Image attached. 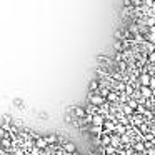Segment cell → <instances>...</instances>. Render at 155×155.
<instances>
[{
	"mask_svg": "<svg viewBox=\"0 0 155 155\" xmlns=\"http://www.w3.org/2000/svg\"><path fill=\"white\" fill-rule=\"evenodd\" d=\"M152 97H153V98H155V90H152Z\"/></svg>",
	"mask_w": 155,
	"mask_h": 155,
	"instance_id": "4316f807",
	"label": "cell"
},
{
	"mask_svg": "<svg viewBox=\"0 0 155 155\" xmlns=\"http://www.w3.org/2000/svg\"><path fill=\"white\" fill-rule=\"evenodd\" d=\"M124 90L127 92L128 95H132V94H134V90H135V88H134V85H125V88H124Z\"/></svg>",
	"mask_w": 155,
	"mask_h": 155,
	"instance_id": "603a6c76",
	"label": "cell"
},
{
	"mask_svg": "<svg viewBox=\"0 0 155 155\" xmlns=\"http://www.w3.org/2000/svg\"><path fill=\"white\" fill-rule=\"evenodd\" d=\"M122 112H124V114L127 115V117H130V115L134 114L135 110H134V108H132V107H130V105H128V104H124V105H122Z\"/></svg>",
	"mask_w": 155,
	"mask_h": 155,
	"instance_id": "4fadbf2b",
	"label": "cell"
},
{
	"mask_svg": "<svg viewBox=\"0 0 155 155\" xmlns=\"http://www.w3.org/2000/svg\"><path fill=\"white\" fill-rule=\"evenodd\" d=\"M105 100H107L108 104H115V102H118V92L110 90V92L107 94V97H105Z\"/></svg>",
	"mask_w": 155,
	"mask_h": 155,
	"instance_id": "277c9868",
	"label": "cell"
},
{
	"mask_svg": "<svg viewBox=\"0 0 155 155\" xmlns=\"http://www.w3.org/2000/svg\"><path fill=\"white\" fill-rule=\"evenodd\" d=\"M0 147L5 148V150H8V148L12 147V138H10V137H4V138H0Z\"/></svg>",
	"mask_w": 155,
	"mask_h": 155,
	"instance_id": "ba28073f",
	"label": "cell"
},
{
	"mask_svg": "<svg viewBox=\"0 0 155 155\" xmlns=\"http://www.w3.org/2000/svg\"><path fill=\"white\" fill-rule=\"evenodd\" d=\"M15 155H25L24 150H20V148H15Z\"/></svg>",
	"mask_w": 155,
	"mask_h": 155,
	"instance_id": "484cf974",
	"label": "cell"
},
{
	"mask_svg": "<svg viewBox=\"0 0 155 155\" xmlns=\"http://www.w3.org/2000/svg\"><path fill=\"white\" fill-rule=\"evenodd\" d=\"M4 137H10V134H8V132L5 130L2 125H0V138H4Z\"/></svg>",
	"mask_w": 155,
	"mask_h": 155,
	"instance_id": "ffe728a7",
	"label": "cell"
},
{
	"mask_svg": "<svg viewBox=\"0 0 155 155\" xmlns=\"http://www.w3.org/2000/svg\"><path fill=\"white\" fill-rule=\"evenodd\" d=\"M45 142H47L48 145H54L55 142H57V135H55V134H48L47 137H45Z\"/></svg>",
	"mask_w": 155,
	"mask_h": 155,
	"instance_id": "9a60e30c",
	"label": "cell"
},
{
	"mask_svg": "<svg viewBox=\"0 0 155 155\" xmlns=\"http://www.w3.org/2000/svg\"><path fill=\"white\" fill-rule=\"evenodd\" d=\"M145 25H147V27H153V25H155V17L147 18V20H145Z\"/></svg>",
	"mask_w": 155,
	"mask_h": 155,
	"instance_id": "7402d4cb",
	"label": "cell"
},
{
	"mask_svg": "<svg viewBox=\"0 0 155 155\" xmlns=\"http://www.w3.org/2000/svg\"><path fill=\"white\" fill-rule=\"evenodd\" d=\"M98 87H100V82L98 80H90V84H88V92L98 90Z\"/></svg>",
	"mask_w": 155,
	"mask_h": 155,
	"instance_id": "5bb4252c",
	"label": "cell"
},
{
	"mask_svg": "<svg viewBox=\"0 0 155 155\" xmlns=\"http://www.w3.org/2000/svg\"><path fill=\"white\" fill-rule=\"evenodd\" d=\"M84 108H85V114H87V115H95V114H97V110H98V107H95L94 104H90V102H88V105H87V107H84Z\"/></svg>",
	"mask_w": 155,
	"mask_h": 155,
	"instance_id": "30bf717a",
	"label": "cell"
},
{
	"mask_svg": "<svg viewBox=\"0 0 155 155\" xmlns=\"http://www.w3.org/2000/svg\"><path fill=\"white\" fill-rule=\"evenodd\" d=\"M147 40L150 42V44H155V30H153V32H148V35H147Z\"/></svg>",
	"mask_w": 155,
	"mask_h": 155,
	"instance_id": "d6986e66",
	"label": "cell"
},
{
	"mask_svg": "<svg viewBox=\"0 0 155 155\" xmlns=\"http://www.w3.org/2000/svg\"><path fill=\"white\" fill-rule=\"evenodd\" d=\"M150 77H152L150 74L143 72V74L140 75V78H138V80H140V85H148V82H150Z\"/></svg>",
	"mask_w": 155,
	"mask_h": 155,
	"instance_id": "8fae6325",
	"label": "cell"
},
{
	"mask_svg": "<svg viewBox=\"0 0 155 155\" xmlns=\"http://www.w3.org/2000/svg\"><path fill=\"white\" fill-rule=\"evenodd\" d=\"M104 152H105L107 155H115V153H117V148L112 147V145H105V147H104Z\"/></svg>",
	"mask_w": 155,
	"mask_h": 155,
	"instance_id": "2e32d148",
	"label": "cell"
},
{
	"mask_svg": "<svg viewBox=\"0 0 155 155\" xmlns=\"http://www.w3.org/2000/svg\"><path fill=\"white\" fill-rule=\"evenodd\" d=\"M124 48H125L124 40H115V44H114V50L115 52H124Z\"/></svg>",
	"mask_w": 155,
	"mask_h": 155,
	"instance_id": "7c38bea8",
	"label": "cell"
},
{
	"mask_svg": "<svg viewBox=\"0 0 155 155\" xmlns=\"http://www.w3.org/2000/svg\"><path fill=\"white\" fill-rule=\"evenodd\" d=\"M124 7H134L132 0H124Z\"/></svg>",
	"mask_w": 155,
	"mask_h": 155,
	"instance_id": "d4e9b609",
	"label": "cell"
},
{
	"mask_svg": "<svg viewBox=\"0 0 155 155\" xmlns=\"http://www.w3.org/2000/svg\"><path fill=\"white\" fill-rule=\"evenodd\" d=\"M147 62L148 64H155V50L150 52V54H147Z\"/></svg>",
	"mask_w": 155,
	"mask_h": 155,
	"instance_id": "ac0fdd59",
	"label": "cell"
},
{
	"mask_svg": "<svg viewBox=\"0 0 155 155\" xmlns=\"http://www.w3.org/2000/svg\"><path fill=\"white\" fill-rule=\"evenodd\" d=\"M2 120H4V124H12V117L8 114H4L2 115Z\"/></svg>",
	"mask_w": 155,
	"mask_h": 155,
	"instance_id": "44dd1931",
	"label": "cell"
},
{
	"mask_svg": "<svg viewBox=\"0 0 155 155\" xmlns=\"http://www.w3.org/2000/svg\"><path fill=\"white\" fill-rule=\"evenodd\" d=\"M72 114H74L75 118H84L85 115V108L84 107H78V105H74V110H72Z\"/></svg>",
	"mask_w": 155,
	"mask_h": 155,
	"instance_id": "7a4b0ae2",
	"label": "cell"
},
{
	"mask_svg": "<svg viewBox=\"0 0 155 155\" xmlns=\"http://www.w3.org/2000/svg\"><path fill=\"white\" fill-rule=\"evenodd\" d=\"M104 120H105V117H104V115H100V114L92 115V125H98V127H102Z\"/></svg>",
	"mask_w": 155,
	"mask_h": 155,
	"instance_id": "8992f818",
	"label": "cell"
},
{
	"mask_svg": "<svg viewBox=\"0 0 155 155\" xmlns=\"http://www.w3.org/2000/svg\"><path fill=\"white\" fill-rule=\"evenodd\" d=\"M138 92H140L142 97H145V98L152 97V88L148 87V85H138Z\"/></svg>",
	"mask_w": 155,
	"mask_h": 155,
	"instance_id": "3957f363",
	"label": "cell"
},
{
	"mask_svg": "<svg viewBox=\"0 0 155 155\" xmlns=\"http://www.w3.org/2000/svg\"><path fill=\"white\" fill-rule=\"evenodd\" d=\"M120 142H122V138H120V135H114V134H112L110 135V145H112V147H115V148H117L118 147V145H120Z\"/></svg>",
	"mask_w": 155,
	"mask_h": 155,
	"instance_id": "9c48e42d",
	"label": "cell"
},
{
	"mask_svg": "<svg viewBox=\"0 0 155 155\" xmlns=\"http://www.w3.org/2000/svg\"><path fill=\"white\" fill-rule=\"evenodd\" d=\"M64 120L67 122V124H72V120H74V115H72V114H65Z\"/></svg>",
	"mask_w": 155,
	"mask_h": 155,
	"instance_id": "cb8c5ba5",
	"label": "cell"
},
{
	"mask_svg": "<svg viewBox=\"0 0 155 155\" xmlns=\"http://www.w3.org/2000/svg\"><path fill=\"white\" fill-rule=\"evenodd\" d=\"M88 102L94 104L95 107H100V105H104L107 100H105V97H102L98 92H88Z\"/></svg>",
	"mask_w": 155,
	"mask_h": 155,
	"instance_id": "6da1fadb",
	"label": "cell"
},
{
	"mask_svg": "<svg viewBox=\"0 0 155 155\" xmlns=\"http://www.w3.org/2000/svg\"><path fill=\"white\" fill-rule=\"evenodd\" d=\"M134 150H135V152H138V153H142V152L145 150L143 143H142V142H138V143H137V142H135V143H134Z\"/></svg>",
	"mask_w": 155,
	"mask_h": 155,
	"instance_id": "e0dca14e",
	"label": "cell"
},
{
	"mask_svg": "<svg viewBox=\"0 0 155 155\" xmlns=\"http://www.w3.org/2000/svg\"><path fill=\"white\" fill-rule=\"evenodd\" d=\"M62 147H64V150L67 153H75L77 152V147H75L74 142H65V143H62Z\"/></svg>",
	"mask_w": 155,
	"mask_h": 155,
	"instance_id": "5b68a950",
	"label": "cell"
},
{
	"mask_svg": "<svg viewBox=\"0 0 155 155\" xmlns=\"http://www.w3.org/2000/svg\"><path fill=\"white\" fill-rule=\"evenodd\" d=\"M35 147L40 148V150H45V148L48 147V143L45 142L44 137H37V138H35Z\"/></svg>",
	"mask_w": 155,
	"mask_h": 155,
	"instance_id": "52a82bcc",
	"label": "cell"
}]
</instances>
